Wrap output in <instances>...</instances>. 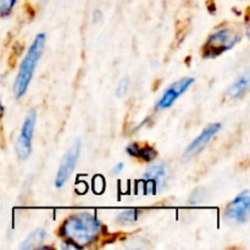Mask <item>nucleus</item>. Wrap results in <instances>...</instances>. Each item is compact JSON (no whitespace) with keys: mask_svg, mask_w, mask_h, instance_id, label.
Listing matches in <instances>:
<instances>
[{"mask_svg":"<svg viewBox=\"0 0 250 250\" xmlns=\"http://www.w3.org/2000/svg\"><path fill=\"white\" fill-rule=\"evenodd\" d=\"M156 156H158V151H156L151 146L146 144V146H139V151L137 158L141 159V160L146 161V163H151V161L155 160Z\"/></svg>","mask_w":250,"mask_h":250,"instance_id":"obj_13","label":"nucleus"},{"mask_svg":"<svg viewBox=\"0 0 250 250\" xmlns=\"http://www.w3.org/2000/svg\"><path fill=\"white\" fill-rule=\"evenodd\" d=\"M168 170L165 164H153L143 175L146 194H155L167 182Z\"/></svg>","mask_w":250,"mask_h":250,"instance_id":"obj_7","label":"nucleus"},{"mask_svg":"<svg viewBox=\"0 0 250 250\" xmlns=\"http://www.w3.org/2000/svg\"><path fill=\"white\" fill-rule=\"evenodd\" d=\"M16 4L17 0H0V17L9 16Z\"/></svg>","mask_w":250,"mask_h":250,"instance_id":"obj_14","label":"nucleus"},{"mask_svg":"<svg viewBox=\"0 0 250 250\" xmlns=\"http://www.w3.org/2000/svg\"><path fill=\"white\" fill-rule=\"evenodd\" d=\"M249 84H250V77H249V72H246L244 75H242L233 84L229 87V97L231 99H238L241 98L242 95L246 94L249 89Z\"/></svg>","mask_w":250,"mask_h":250,"instance_id":"obj_10","label":"nucleus"},{"mask_svg":"<svg viewBox=\"0 0 250 250\" xmlns=\"http://www.w3.org/2000/svg\"><path fill=\"white\" fill-rule=\"evenodd\" d=\"M250 215L249 190H243L237 195L225 210V221L233 225H242L248 222Z\"/></svg>","mask_w":250,"mask_h":250,"instance_id":"obj_6","label":"nucleus"},{"mask_svg":"<svg viewBox=\"0 0 250 250\" xmlns=\"http://www.w3.org/2000/svg\"><path fill=\"white\" fill-rule=\"evenodd\" d=\"M124 168H125V164L124 163H117L116 165L114 166V168H112V172L114 173H121L122 171H124Z\"/></svg>","mask_w":250,"mask_h":250,"instance_id":"obj_19","label":"nucleus"},{"mask_svg":"<svg viewBox=\"0 0 250 250\" xmlns=\"http://www.w3.org/2000/svg\"><path fill=\"white\" fill-rule=\"evenodd\" d=\"M103 229L104 226L102 221L94 214L80 211L68 216L62 222L59 234L65 241L71 242L81 249L98 241L102 236Z\"/></svg>","mask_w":250,"mask_h":250,"instance_id":"obj_1","label":"nucleus"},{"mask_svg":"<svg viewBox=\"0 0 250 250\" xmlns=\"http://www.w3.org/2000/svg\"><path fill=\"white\" fill-rule=\"evenodd\" d=\"M46 238V231L43 229H34L23 242H22L21 247L20 248L23 250H29V249H34L38 248L41 246V243H43Z\"/></svg>","mask_w":250,"mask_h":250,"instance_id":"obj_11","label":"nucleus"},{"mask_svg":"<svg viewBox=\"0 0 250 250\" xmlns=\"http://www.w3.org/2000/svg\"><path fill=\"white\" fill-rule=\"evenodd\" d=\"M128 89H129V80L128 78H124V80L120 81L119 84H117V88H116L117 97H124V95H126L127 92H128Z\"/></svg>","mask_w":250,"mask_h":250,"instance_id":"obj_15","label":"nucleus"},{"mask_svg":"<svg viewBox=\"0 0 250 250\" xmlns=\"http://www.w3.org/2000/svg\"><path fill=\"white\" fill-rule=\"evenodd\" d=\"M36 124L37 111L33 109L27 114L23 125H22L20 136L16 141V146H15V150H16V154L20 160H27L29 158V155H31L32 141H33Z\"/></svg>","mask_w":250,"mask_h":250,"instance_id":"obj_5","label":"nucleus"},{"mask_svg":"<svg viewBox=\"0 0 250 250\" xmlns=\"http://www.w3.org/2000/svg\"><path fill=\"white\" fill-rule=\"evenodd\" d=\"M193 83H194V78L185 77L182 78V80L173 83L172 85H170V87L164 92L163 97L159 99L158 109L166 110L168 109V107L172 106L176 103V100H177L181 95L185 94V93L189 89L190 85H192Z\"/></svg>","mask_w":250,"mask_h":250,"instance_id":"obj_8","label":"nucleus"},{"mask_svg":"<svg viewBox=\"0 0 250 250\" xmlns=\"http://www.w3.org/2000/svg\"><path fill=\"white\" fill-rule=\"evenodd\" d=\"M81 150H82V143L80 139L73 142L72 146L67 149L65 155L61 159L60 166H59L58 173L55 176V187L62 188L67 183L77 166L78 159H80Z\"/></svg>","mask_w":250,"mask_h":250,"instance_id":"obj_4","label":"nucleus"},{"mask_svg":"<svg viewBox=\"0 0 250 250\" xmlns=\"http://www.w3.org/2000/svg\"><path fill=\"white\" fill-rule=\"evenodd\" d=\"M4 111H5V109H4V105H2L1 103H0V122H1V119H2V116H4Z\"/></svg>","mask_w":250,"mask_h":250,"instance_id":"obj_20","label":"nucleus"},{"mask_svg":"<svg viewBox=\"0 0 250 250\" xmlns=\"http://www.w3.org/2000/svg\"><path fill=\"white\" fill-rule=\"evenodd\" d=\"M45 33L37 34L33 43L31 44L28 51H27L26 56L22 60L14 84V93L16 98H22L26 94L27 89L29 87V83H31L32 78H33L37 65H38L44 48H45Z\"/></svg>","mask_w":250,"mask_h":250,"instance_id":"obj_2","label":"nucleus"},{"mask_svg":"<svg viewBox=\"0 0 250 250\" xmlns=\"http://www.w3.org/2000/svg\"><path fill=\"white\" fill-rule=\"evenodd\" d=\"M221 128H222V125L219 124V122H215V124L209 125L207 128L203 129L202 133H200L199 136H198L197 138H195L194 141L187 146V149H186L185 151V158L186 159L192 158V156H194L195 154L199 153V151L202 150V149L204 148V146H207V144L209 143V142L211 141L217 133H219Z\"/></svg>","mask_w":250,"mask_h":250,"instance_id":"obj_9","label":"nucleus"},{"mask_svg":"<svg viewBox=\"0 0 250 250\" xmlns=\"http://www.w3.org/2000/svg\"><path fill=\"white\" fill-rule=\"evenodd\" d=\"M139 210L137 209H126L119 212L116 216V222L119 225H131L138 220Z\"/></svg>","mask_w":250,"mask_h":250,"instance_id":"obj_12","label":"nucleus"},{"mask_svg":"<svg viewBox=\"0 0 250 250\" xmlns=\"http://www.w3.org/2000/svg\"><path fill=\"white\" fill-rule=\"evenodd\" d=\"M204 200V192L203 190H197V192L193 193V195L189 199V204L192 205H198L200 203H203Z\"/></svg>","mask_w":250,"mask_h":250,"instance_id":"obj_16","label":"nucleus"},{"mask_svg":"<svg viewBox=\"0 0 250 250\" xmlns=\"http://www.w3.org/2000/svg\"><path fill=\"white\" fill-rule=\"evenodd\" d=\"M241 39L242 36L234 29L221 28L219 31L214 32L208 38L203 53H204L205 56H209V58L210 56H217L233 48Z\"/></svg>","mask_w":250,"mask_h":250,"instance_id":"obj_3","label":"nucleus"},{"mask_svg":"<svg viewBox=\"0 0 250 250\" xmlns=\"http://www.w3.org/2000/svg\"><path fill=\"white\" fill-rule=\"evenodd\" d=\"M139 146H141V144H138V143H129L126 148L127 154H128L129 156L137 158V155H138V151H139Z\"/></svg>","mask_w":250,"mask_h":250,"instance_id":"obj_17","label":"nucleus"},{"mask_svg":"<svg viewBox=\"0 0 250 250\" xmlns=\"http://www.w3.org/2000/svg\"><path fill=\"white\" fill-rule=\"evenodd\" d=\"M102 17H103V14H102V11H100V10H95L94 12H93V23H98V22L100 21V20H102Z\"/></svg>","mask_w":250,"mask_h":250,"instance_id":"obj_18","label":"nucleus"}]
</instances>
